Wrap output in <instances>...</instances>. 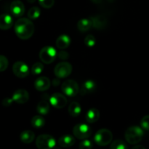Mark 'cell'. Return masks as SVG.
<instances>
[{"mask_svg": "<svg viewBox=\"0 0 149 149\" xmlns=\"http://www.w3.org/2000/svg\"><path fill=\"white\" fill-rule=\"evenodd\" d=\"M15 32L17 37L23 40H27L34 33V24L29 18L18 19L15 23Z\"/></svg>", "mask_w": 149, "mask_h": 149, "instance_id": "obj_1", "label": "cell"}, {"mask_svg": "<svg viewBox=\"0 0 149 149\" xmlns=\"http://www.w3.org/2000/svg\"><path fill=\"white\" fill-rule=\"evenodd\" d=\"M144 135V131L141 127L132 126L130 127L125 134L127 142L132 145L138 143L142 141Z\"/></svg>", "mask_w": 149, "mask_h": 149, "instance_id": "obj_2", "label": "cell"}, {"mask_svg": "<svg viewBox=\"0 0 149 149\" xmlns=\"http://www.w3.org/2000/svg\"><path fill=\"white\" fill-rule=\"evenodd\" d=\"M39 56L42 63L50 64L55 61L58 57V52L53 47L45 46L40 50Z\"/></svg>", "mask_w": 149, "mask_h": 149, "instance_id": "obj_3", "label": "cell"}, {"mask_svg": "<svg viewBox=\"0 0 149 149\" xmlns=\"http://www.w3.org/2000/svg\"><path fill=\"white\" fill-rule=\"evenodd\" d=\"M113 139L112 132L108 129H100L94 136V141L100 146H105L111 143Z\"/></svg>", "mask_w": 149, "mask_h": 149, "instance_id": "obj_4", "label": "cell"}, {"mask_svg": "<svg viewBox=\"0 0 149 149\" xmlns=\"http://www.w3.org/2000/svg\"><path fill=\"white\" fill-rule=\"evenodd\" d=\"M36 146L38 149H53L56 146V141L52 135L42 134L36 138Z\"/></svg>", "mask_w": 149, "mask_h": 149, "instance_id": "obj_5", "label": "cell"}, {"mask_svg": "<svg viewBox=\"0 0 149 149\" xmlns=\"http://www.w3.org/2000/svg\"><path fill=\"white\" fill-rule=\"evenodd\" d=\"M61 90L68 97H75L79 92L78 83L73 79H68L63 81L61 86Z\"/></svg>", "mask_w": 149, "mask_h": 149, "instance_id": "obj_6", "label": "cell"}, {"mask_svg": "<svg viewBox=\"0 0 149 149\" xmlns=\"http://www.w3.org/2000/svg\"><path fill=\"white\" fill-rule=\"evenodd\" d=\"M73 134L74 137L78 139H87L92 135V129L87 124H78L73 128Z\"/></svg>", "mask_w": 149, "mask_h": 149, "instance_id": "obj_7", "label": "cell"}, {"mask_svg": "<svg viewBox=\"0 0 149 149\" xmlns=\"http://www.w3.org/2000/svg\"><path fill=\"white\" fill-rule=\"evenodd\" d=\"M72 69L71 63L68 62H61L55 65L54 73L58 78L64 79L71 75Z\"/></svg>", "mask_w": 149, "mask_h": 149, "instance_id": "obj_8", "label": "cell"}, {"mask_svg": "<svg viewBox=\"0 0 149 149\" xmlns=\"http://www.w3.org/2000/svg\"><path fill=\"white\" fill-rule=\"evenodd\" d=\"M13 71L15 75L20 79L27 77L29 75V68L27 64L22 61H17L13 65Z\"/></svg>", "mask_w": 149, "mask_h": 149, "instance_id": "obj_9", "label": "cell"}, {"mask_svg": "<svg viewBox=\"0 0 149 149\" xmlns=\"http://www.w3.org/2000/svg\"><path fill=\"white\" fill-rule=\"evenodd\" d=\"M67 103H68L67 98L61 93H53L49 97V103L55 109H63L66 106Z\"/></svg>", "mask_w": 149, "mask_h": 149, "instance_id": "obj_10", "label": "cell"}, {"mask_svg": "<svg viewBox=\"0 0 149 149\" xmlns=\"http://www.w3.org/2000/svg\"><path fill=\"white\" fill-rule=\"evenodd\" d=\"M13 101L18 104H24L29 100V93L23 89L16 90L12 96Z\"/></svg>", "mask_w": 149, "mask_h": 149, "instance_id": "obj_11", "label": "cell"}, {"mask_svg": "<svg viewBox=\"0 0 149 149\" xmlns=\"http://www.w3.org/2000/svg\"><path fill=\"white\" fill-rule=\"evenodd\" d=\"M10 12L15 17H21L25 13L24 4L20 0H14L10 4Z\"/></svg>", "mask_w": 149, "mask_h": 149, "instance_id": "obj_12", "label": "cell"}, {"mask_svg": "<svg viewBox=\"0 0 149 149\" xmlns=\"http://www.w3.org/2000/svg\"><path fill=\"white\" fill-rule=\"evenodd\" d=\"M51 81L49 78L46 77H41L36 79L34 81V87L39 92H44L47 90L50 87Z\"/></svg>", "mask_w": 149, "mask_h": 149, "instance_id": "obj_13", "label": "cell"}, {"mask_svg": "<svg viewBox=\"0 0 149 149\" xmlns=\"http://www.w3.org/2000/svg\"><path fill=\"white\" fill-rule=\"evenodd\" d=\"M93 22V27L95 29L101 30L105 29L107 26V20L104 16L96 15L90 17Z\"/></svg>", "mask_w": 149, "mask_h": 149, "instance_id": "obj_14", "label": "cell"}, {"mask_svg": "<svg viewBox=\"0 0 149 149\" xmlns=\"http://www.w3.org/2000/svg\"><path fill=\"white\" fill-rule=\"evenodd\" d=\"M75 142V138L71 135H63L58 141V145L61 147H63V148H69V147H71L72 146H74Z\"/></svg>", "mask_w": 149, "mask_h": 149, "instance_id": "obj_15", "label": "cell"}, {"mask_svg": "<svg viewBox=\"0 0 149 149\" xmlns=\"http://www.w3.org/2000/svg\"><path fill=\"white\" fill-rule=\"evenodd\" d=\"M13 19L8 14L0 15V29L8 30L13 26Z\"/></svg>", "mask_w": 149, "mask_h": 149, "instance_id": "obj_16", "label": "cell"}, {"mask_svg": "<svg viewBox=\"0 0 149 149\" xmlns=\"http://www.w3.org/2000/svg\"><path fill=\"white\" fill-rule=\"evenodd\" d=\"M71 38L66 34H62L58 37L55 42V45L60 49H65L70 46Z\"/></svg>", "mask_w": 149, "mask_h": 149, "instance_id": "obj_17", "label": "cell"}, {"mask_svg": "<svg viewBox=\"0 0 149 149\" xmlns=\"http://www.w3.org/2000/svg\"><path fill=\"white\" fill-rule=\"evenodd\" d=\"M96 89V84L93 80L89 79L84 82V84L81 86V95L89 94V93H93Z\"/></svg>", "mask_w": 149, "mask_h": 149, "instance_id": "obj_18", "label": "cell"}, {"mask_svg": "<svg viewBox=\"0 0 149 149\" xmlns=\"http://www.w3.org/2000/svg\"><path fill=\"white\" fill-rule=\"evenodd\" d=\"M77 28L81 32L88 31L93 28V22L90 18H82L77 23Z\"/></svg>", "mask_w": 149, "mask_h": 149, "instance_id": "obj_19", "label": "cell"}, {"mask_svg": "<svg viewBox=\"0 0 149 149\" xmlns=\"http://www.w3.org/2000/svg\"><path fill=\"white\" fill-rule=\"evenodd\" d=\"M100 118V112L95 108L90 109L86 113V120L88 123H95Z\"/></svg>", "mask_w": 149, "mask_h": 149, "instance_id": "obj_20", "label": "cell"}, {"mask_svg": "<svg viewBox=\"0 0 149 149\" xmlns=\"http://www.w3.org/2000/svg\"><path fill=\"white\" fill-rule=\"evenodd\" d=\"M20 141L26 144L31 143L33 141L35 138V134L31 130H25L20 133Z\"/></svg>", "mask_w": 149, "mask_h": 149, "instance_id": "obj_21", "label": "cell"}, {"mask_svg": "<svg viewBox=\"0 0 149 149\" xmlns=\"http://www.w3.org/2000/svg\"><path fill=\"white\" fill-rule=\"evenodd\" d=\"M81 112V107L77 102H73L68 107V113L73 117H77Z\"/></svg>", "mask_w": 149, "mask_h": 149, "instance_id": "obj_22", "label": "cell"}, {"mask_svg": "<svg viewBox=\"0 0 149 149\" xmlns=\"http://www.w3.org/2000/svg\"><path fill=\"white\" fill-rule=\"evenodd\" d=\"M37 111L41 115H47L49 111V104L47 100H42L37 105Z\"/></svg>", "mask_w": 149, "mask_h": 149, "instance_id": "obj_23", "label": "cell"}, {"mask_svg": "<svg viewBox=\"0 0 149 149\" xmlns=\"http://www.w3.org/2000/svg\"><path fill=\"white\" fill-rule=\"evenodd\" d=\"M31 123V125L33 127L39 129V128H42L45 126V119L41 115H36V116H34L32 118Z\"/></svg>", "mask_w": 149, "mask_h": 149, "instance_id": "obj_24", "label": "cell"}, {"mask_svg": "<svg viewBox=\"0 0 149 149\" xmlns=\"http://www.w3.org/2000/svg\"><path fill=\"white\" fill-rule=\"evenodd\" d=\"M110 149H128V147L125 141L118 139L111 143Z\"/></svg>", "mask_w": 149, "mask_h": 149, "instance_id": "obj_25", "label": "cell"}, {"mask_svg": "<svg viewBox=\"0 0 149 149\" xmlns=\"http://www.w3.org/2000/svg\"><path fill=\"white\" fill-rule=\"evenodd\" d=\"M41 10L38 7H33L28 12V17L30 20H35L40 16Z\"/></svg>", "mask_w": 149, "mask_h": 149, "instance_id": "obj_26", "label": "cell"}, {"mask_svg": "<svg viewBox=\"0 0 149 149\" xmlns=\"http://www.w3.org/2000/svg\"><path fill=\"white\" fill-rule=\"evenodd\" d=\"M44 71V65L40 62H36L32 65L31 73L33 75H39Z\"/></svg>", "mask_w": 149, "mask_h": 149, "instance_id": "obj_27", "label": "cell"}, {"mask_svg": "<svg viewBox=\"0 0 149 149\" xmlns=\"http://www.w3.org/2000/svg\"><path fill=\"white\" fill-rule=\"evenodd\" d=\"M84 44L89 47H93L96 44V39L93 35L89 34L84 39Z\"/></svg>", "mask_w": 149, "mask_h": 149, "instance_id": "obj_28", "label": "cell"}, {"mask_svg": "<svg viewBox=\"0 0 149 149\" xmlns=\"http://www.w3.org/2000/svg\"><path fill=\"white\" fill-rule=\"evenodd\" d=\"M9 62L7 58L4 55H0V72L4 71L7 68Z\"/></svg>", "mask_w": 149, "mask_h": 149, "instance_id": "obj_29", "label": "cell"}, {"mask_svg": "<svg viewBox=\"0 0 149 149\" xmlns=\"http://www.w3.org/2000/svg\"><path fill=\"white\" fill-rule=\"evenodd\" d=\"M93 144L90 140L84 139V141H81L79 145V149H92L93 148Z\"/></svg>", "mask_w": 149, "mask_h": 149, "instance_id": "obj_30", "label": "cell"}, {"mask_svg": "<svg viewBox=\"0 0 149 149\" xmlns=\"http://www.w3.org/2000/svg\"><path fill=\"white\" fill-rule=\"evenodd\" d=\"M39 4L42 7L46 9H49L53 7L55 4V0H38Z\"/></svg>", "mask_w": 149, "mask_h": 149, "instance_id": "obj_31", "label": "cell"}, {"mask_svg": "<svg viewBox=\"0 0 149 149\" xmlns=\"http://www.w3.org/2000/svg\"><path fill=\"white\" fill-rule=\"evenodd\" d=\"M141 127L143 130H149V115H146L141 121Z\"/></svg>", "mask_w": 149, "mask_h": 149, "instance_id": "obj_32", "label": "cell"}, {"mask_svg": "<svg viewBox=\"0 0 149 149\" xmlns=\"http://www.w3.org/2000/svg\"><path fill=\"white\" fill-rule=\"evenodd\" d=\"M58 57L59 59L61 60H67L68 58H69V53L68 52L65 50H61L60 52H58Z\"/></svg>", "mask_w": 149, "mask_h": 149, "instance_id": "obj_33", "label": "cell"}, {"mask_svg": "<svg viewBox=\"0 0 149 149\" xmlns=\"http://www.w3.org/2000/svg\"><path fill=\"white\" fill-rule=\"evenodd\" d=\"M13 98H10V97H6L4 100H2V105L5 107H7V106H10V105L13 103Z\"/></svg>", "mask_w": 149, "mask_h": 149, "instance_id": "obj_34", "label": "cell"}, {"mask_svg": "<svg viewBox=\"0 0 149 149\" xmlns=\"http://www.w3.org/2000/svg\"><path fill=\"white\" fill-rule=\"evenodd\" d=\"M132 149H146L145 148L144 146H134L133 148Z\"/></svg>", "mask_w": 149, "mask_h": 149, "instance_id": "obj_35", "label": "cell"}, {"mask_svg": "<svg viewBox=\"0 0 149 149\" xmlns=\"http://www.w3.org/2000/svg\"><path fill=\"white\" fill-rule=\"evenodd\" d=\"M90 1H92L93 3H94V4H100V3H101L102 0H90Z\"/></svg>", "mask_w": 149, "mask_h": 149, "instance_id": "obj_36", "label": "cell"}, {"mask_svg": "<svg viewBox=\"0 0 149 149\" xmlns=\"http://www.w3.org/2000/svg\"><path fill=\"white\" fill-rule=\"evenodd\" d=\"M27 1H29V3H31V4H32V3H34L35 1H36V0H27Z\"/></svg>", "mask_w": 149, "mask_h": 149, "instance_id": "obj_37", "label": "cell"}]
</instances>
